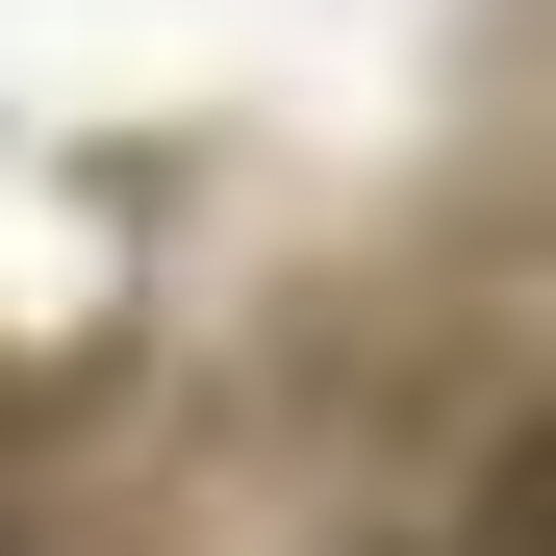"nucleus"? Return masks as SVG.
<instances>
[{
	"label": "nucleus",
	"instance_id": "f257e3e1",
	"mask_svg": "<svg viewBox=\"0 0 556 556\" xmlns=\"http://www.w3.org/2000/svg\"><path fill=\"white\" fill-rule=\"evenodd\" d=\"M506 556H556V405H531V455H506Z\"/></svg>",
	"mask_w": 556,
	"mask_h": 556
}]
</instances>
